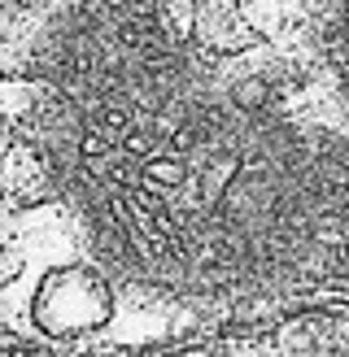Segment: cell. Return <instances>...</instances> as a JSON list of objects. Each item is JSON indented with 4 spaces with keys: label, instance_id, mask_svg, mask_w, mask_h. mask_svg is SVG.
I'll use <instances>...</instances> for the list:
<instances>
[{
    "label": "cell",
    "instance_id": "1",
    "mask_svg": "<svg viewBox=\"0 0 349 357\" xmlns=\"http://www.w3.org/2000/svg\"><path fill=\"white\" fill-rule=\"evenodd\" d=\"M332 310L327 0H0V353L149 357Z\"/></svg>",
    "mask_w": 349,
    "mask_h": 357
},
{
    "label": "cell",
    "instance_id": "2",
    "mask_svg": "<svg viewBox=\"0 0 349 357\" xmlns=\"http://www.w3.org/2000/svg\"><path fill=\"white\" fill-rule=\"evenodd\" d=\"M327 40L336 52V66L349 83V0H327Z\"/></svg>",
    "mask_w": 349,
    "mask_h": 357
}]
</instances>
